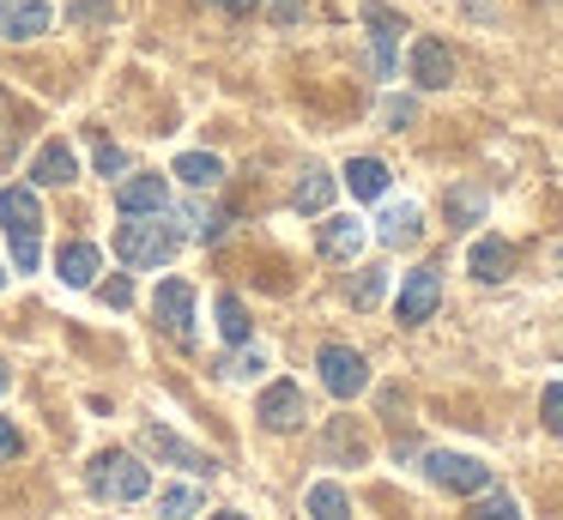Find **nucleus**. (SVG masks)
<instances>
[{
	"instance_id": "1",
	"label": "nucleus",
	"mask_w": 563,
	"mask_h": 520,
	"mask_svg": "<svg viewBox=\"0 0 563 520\" xmlns=\"http://www.w3.org/2000/svg\"><path fill=\"white\" fill-rule=\"evenodd\" d=\"M86 484L98 502H140L152 490V472H146V460L122 454V447H103V454H91Z\"/></svg>"
},
{
	"instance_id": "2",
	"label": "nucleus",
	"mask_w": 563,
	"mask_h": 520,
	"mask_svg": "<svg viewBox=\"0 0 563 520\" xmlns=\"http://www.w3.org/2000/svg\"><path fill=\"white\" fill-rule=\"evenodd\" d=\"M0 224L13 236V261L19 273H37L43 261V206L31 188H0Z\"/></svg>"
},
{
	"instance_id": "3",
	"label": "nucleus",
	"mask_w": 563,
	"mask_h": 520,
	"mask_svg": "<svg viewBox=\"0 0 563 520\" xmlns=\"http://www.w3.org/2000/svg\"><path fill=\"white\" fill-rule=\"evenodd\" d=\"M176 248H183V230L152 224V218H140V224H122V230H115V254H122L128 266H170Z\"/></svg>"
},
{
	"instance_id": "4",
	"label": "nucleus",
	"mask_w": 563,
	"mask_h": 520,
	"mask_svg": "<svg viewBox=\"0 0 563 520\" xmlns=\"http://www.w3.org/2000/svg\"><path fill=\"white\" fill-rule=\"evenodd\" d=\"M430 484H442V490L454 496H485L490 490V466H478L473 454H449V447H437V454L424 460Z\"/></svg>"
},
{
	"instance_id": "5",
	"label": "nucleus",
	"mask_w": 563,
	"mask_h": 520,
	"mask_svg": "<svg viewBox=\"0 0 563 520\" xmlns=\"http://www.w3.org/2000/svg\"><path fill=\"white\" fill-rule=\"evenodd\" d=\"M321 381H328V394L333 399H357L369 387V363L357 357L352 345H321Z\"/></svg>"
},
{
	"instance_id": "6",
	"label": "nucleus",
	"mask_w": 563,
	"mask_h": 520,
	"mask_svg": "<svg viewBox=\"0 0 563 520\" xmlns=\"http://www.w3.org/2000/svg\"><path fill=\"white\" fill-rule=\"evenodd\" d=\"M152 314L170 339H195V290H188V278H164L158 297H152Z\"/></svg>"
},
{
	"instance_id": "7",
	"label": "nucleus",
	"mask_w": 563,
	"mask_h": 520,
	"mask_svg": "<svg viewBox=\"0 0 563 520\" xmlns=\"http://www.w3.org/2000/svg\"><path fill=\"white\" fill-rule=\"evenodd\" d=\"M364 19H369V55H376V73L382 79H394V67H400V12L394 7H364Z\"/></svg>"
},
{
	"instance_id": "8",
	"label": "nucleus",
	"mask_w": 563,
	"mask_h": 520,
	"mask_svg": "<svg viewBox=\"0 0 563 520\" xmlns=\"http://www.w3.org/2000/svg\"><path fill=\"white\" fill-rule=\"evenodd\" d=\"M437 302H442V273H437V266H418V273H406V285H400V321H406V327L430 321V314H437Z\"/></svg>"
},
{
	"instance_id": "9",
	"label": "nucleus",
	"mask_w": 563,
	"mask_h": 520,
	"mask_svg": "<svg viewBox=\"0 0 563 520\" xmlns=\"http://www.w3.org/2000/svg\"><path fill=\"white\" fill-rule=\"evenodd\" d=\"M55 12L43 7V0H0V36L7 43H31V36L49 31Z\"/></svg>"
},
{
	"instance_id": "10",
	"label": "nucleus",
	"mask_w": 563,
	"mask_h": 520,
	"mask_svg": "<svg viewBox=\"0 0 563 520\" xmlns=\"http://www.w3.org/2000/svg\"><path fill=\"white\" fill-rule=\"evenodd\" d=\"M303 418H309V406H303V387H291V381H273L267 394H261V423H267V430H297Z\"/></svg>"
},
{
	"instance_id": "11",
	"label": "nucleus",
	"mask_w": 563,
	"mask_h": 520,
	"mask_svg": "<svg viewBox=\"0 0 563 520\" xmlns=\"http://www.w3.org/2000/svg\"><path fill=\"white\" fill-rule=\"evenodd\" d=\"M466 266H473L478 285H503V278L515 273V248L503 236H478L473 248H466Z\"/></svg>"
},
{
	"instance_id": "12",
	"label": "nucleus",
	"mask_w": 563,
	"mask_h": 520,
	"mask_svg": "<svg viewBox=\"0 0 563 520\" xmlns=\"http://www.w3.org/2000/svg\"><path fill=\"white\" fill-rule=\"evenodd\" d=\"M364 218H352V212H333L328 224H321V254H328V261H357V254H364Z\"/></svg>"
},
{
	"instance_id": "13",
	"label": "nucleus",
	"mask_w": 563,
	"mask_h": 520,
	"mask_svg": "<svg viewBox=\"0 0 563 520\" xmlns=\"http://www.w3.org/2000/svg\"><path fill=\"white\" fill-rule=\"evenodd\" d=\"M412 79L424 85V91H442V85H454V55H449V43H437V36L412 43Z\"/></svg>"
},
{
	"instance_id": "14",
	"label": "nucleus",
	"mask_w": 563,
	"mask_h": 520,
	"mask_svg": "<svg viewBox=\"0 0 563 520\" xmlns=\"http://www.w3.org/2000/svg\"><path fill=\"white\" fill-rule=\"evenodd\" d=\"M140 442H146L152 454H164V460H170V466H188V472H212V454H200V447H188L183 435H170V430H164L158 418H152L146 430H140Z\"/></svg>"
},
{
	"instance_id": "15",
	"label": "nucleus",
	"mask_w": 563,
	"mask_h": 520,
	"mask_svg": "<svg viewBox=\"0 0 563 520\" xmlns=\"http://www.w3.org/2000/svg\"><path fill=\"white\" fill-rule=\"evenodd\" d=\"M31 176L43 181V188H67V181H79V164H74V145L67 140H49L37 157H31Z\"/></svg>"
},
{
	"instance_id": "16",
	"label": "nucleus",
	"mask_w": 563,
	"mask_h": 520,
	"mask_svg": "<svg viewBox=\"0 0 563 520\" xmlns=\"http://www.w3.org/2000/svg\"><path fill=\"white\" fill-rule=\"evenodd\" d=\"M164 200H170V193H164V181H158V176H128L122 188H115V206H122L128 218H152V212H164Z\"/></svg>"
},
{
	"instance_id": "17",
	"label": "nucleus",
	"mask_w": 563,
	"mask_h": 520,
	"mask_svg": "<svg viewBox=\"0 0 563 520\" xmlns=\"http://www.w3.org/2000/svg\"><path fill=\"white\" fill-rule=\"evenodd\" d=\"M55 273L67 278V285H98V273H103V254H98V242H67L62 254H55Z\"/></svg>"
},
{
	"instance_id": "18",
	"label": "nucleus",
	"mask_w": 563,
	"mask_h": 520,
	"mask_svg": "<svg viewBox=\"0 0 563 520\" xmlns=\"http://www.w3.org/2000/svg\"><path fill=\"white\" fill-rule=\"evenodd\" d=\"M345 188H352L357 200H382V193H388V164H382V157H352V164H345Z\"/></svg>"
},
{
	"instance_id": "19",
	"label": "nucleus",
	"mask_w": 563,
	"mask_h": 520,
	"mask_svg": "<svg viewBox=\"0 0 563 520\" xmlns=\"http://www.w3.org/2000/svg\"><path fill=\"white\" fill-rule=\"evenodd\" d=\"M424 236V218H418V206H388V212H382V242H388V248H412V242Z\"/></svg>"
},
{
	"instance_id": "20",
	"label": "nucleus",
	"mask_w": 563,
	"mask_h": 520,
	"mask_svg": "<svg viewBox=\"0 0 563 520\" xmlns=\"http://www.w3.org/2000/svg\"><path fill=\"white\" fill-rule=\"evenodd\" d=\"M176 230H183V236H195V242H219V236H224V218L212 212V206H200V200H183Z\"/></svg>"
},
{
	"instance_id": "21",
	"label": "nucleus",
	"mask_w": 563,
	"mask_h": 520,
	"mask_svg": "<svg viewBox=\"0 0 563 520\" xmlns=\"http://www.w3.org/2000/svg\"><path fill=\"white\" fill-rule=\"evenodd\" d=\"M328 200H333V176L328 169H303V181L291 188V206L297 212H328Z\"/></svg>"
},
{
	"instance_id": "22",
	"label": "nucleus",
	"mask_w": 563,
	"mask_h": 520,
	"mask_svg": "<svg viewBox=\"0 0 563 520\" xmlns=\"http://www.w3.org/2000/svg\"><path fill=\"white\" fill-rule=\"evenodd\" d=\"M176 176H183L188 188H219L224 164H219L212 152H183V157H176Z\"/></svg>"
},
{
	"instance_id": "23",
	"label": "nucleus",
	"mask_w": 563,
	"mask_h": 520,
	"mask_svg": "<svg viewBox=\"0 0 563 520\" xmlns=\"http://www.w3.org/2000/svg\"><path fill=\"white\" fill-rule=\"evenodd\" d=\"M309 515L316 520H352V496L340 484H309Z\"/></svg>"
},
{
	"instance_id": "24",
	"label": "nucleus",
	"mask_w": 563,
	"mask_h": 520,
	"mask_svg": "<svg viewBox=\"0 0 563 520\" xmlns=\"http://www.w3.org/2000/svg\"><path fill=\"white\" fill-rule=\"evenodd\" d=\"M219 333H224V345H243V339L255 333V321H249V309L231 297V290L219 297Z\"/></svg>"
},
{
	"instance_id": "25",
	"label": "nucleus",
	"mask_w": 563,
	"mask_h": 520,
	"mask_svg": "<svg viewBox=\"0 0 563 520\" xmlns=\"http://www.w3.org/2000/svg\"><path fill=\"white\" fill-rule=\"evenodd\" d=\"M158 508H164V520H188V515L207 508V496H200V484H170V490L158 496Z\"/></svg>"
},
{
	"instance_id": "26",
	"label": "nucleus",
	"mask_w": 563,
	"mask_h": 520,
	"mask_svg": "<svg viewBox=\"0 0 563 520\" xmlns=\"http://www.w3.org/2000/svg\"><path fill=\"white\" fill-rule=\"evenodd\" d=\"M478 218H485V193L478 188H449V224L466 230V224H478Z\"/></svg>"
},
{
	"instance_id": "27",
	"label": "nucleus",
	"mask_w": 563,
	"mask_h": 520,
	"mask_svg": "<svg viewBox=\"0 0 563 520\" xmlns=\"http://www.w3.org/2000/svg\"><path fill=\"white\" fill-rule=\"evenodd\" d=\"M91 157H98L103 176H128V152L115 140H91Z\"/></svg>"
},
{
	"instance_id": "28",
	"label": "nucleus",
	"mask_w": 563,
	"mask_h": 520,
	"mask_svg": "<svg viewBox=\"0 0 563 520\" xmlns=\"http://www.w3.org/2000/svg\"><path fill=\"white\" fill-rule=\"evenodd\" d=\"M261 369H267V357H261V351H236V357L224 363V375H231V381H261Z\"/></svg>"
},
{
	"instance_id": "29",
	"label": "nucleus",
	"mask_w": 563,
	"mask_h": 520,
	"mask_svg": "<svg viewBox=\"0 0 563 520\" xmlns=\"http://www.w3.org/2000/svg\"><path fill=\"white\" fill-rule=\"evenodd\" d=\"M382 290H388V273H364V278L352 285V302H357V309H376Z\"/></svg>"
},
{
	"instance_id": "30",
	"label": "nucleus",
	"mask_w": 563,
	"mask_h": 520,
	"mask_svg": "<svg viewBox=\"0 0 563 520\" xmlns=\"http://www.w3.org/2000/svg\"><path fill=\"white\" fill-rule=\"evenodd\" d=\"M473 520H521V508L509 502V496H478V508H473Z\"/></svg>"
},
{
	"instance_id": "31",
	"label": "nucleus",
	"mask_w": 563,
	"mask_h": 520,
	"mask_svg": "<svg viewBox=\"0 0 563 520\" xmlns=\"http://www.w3.org/2000/svg\"><path fill=\"white\" fill-rule=\"evenodd\" d=\"M539 418H545L551 435H563V381L545 387V399H539Z\"/></svg>"
},
{
	"instance_id": "32",
	"label": "nucleus",
	"mask_w": 563,
	"mask_h": 520,
	"mask_svg": "<svg viewBox=\"0 0 563 520\" xmlns=\"http://www.w3.org/2000/svg\"><path fill=\"white\" fill-rule=\"evenodd\" d=\"M412 115H418L412 97H388V103H382V121H388V128H412Z\"/></svg>"
},
{
	"instance_id": "33",
	"label": "nucleus",
	"mask_w": 563,
	"mask_h": 520,
	"mask_svg": "<svg viewBox=\"0 0 563 520\" xmlns=\"http://www.w3.org/2000/svg\"><path fill=\"white\" fill-rule=\"evenodd\" d=\"M261 7H267L273 24H297V19H303V0H261Z\"/></svg>"
},
{
	"instance_id": "34",
	"label": "nucleus",
	"mask_w": 563,
	"mask_h": 520,
	"mask_svg": "<svg viewBox=\"0 0 563 520\" xmlns=\"http://www.w3.org/2000/svg\"><path fill=\"white\" fill-rule=\"evenodd\" d=\"M110 12H115L110 0H74V19H79V24H91V19L103 24V19H110Z\"/></svg>"
},
{
	"instance_id": "35",
	"label": "nucleus",
	"mask_w": 563,
	"mask_h": 520,
	"mask_svg": "<svg viewBox=\"0 0 563 520\" xmlns=\"http://www.w3.org/2000/svg\"><path fill=\"white\" fill-rule=\"evenodd\" d=\"M19 454H25V435H19L13 423L0 418V460H19Z\"/></svg>"
},
{
	"instance_id": "36",
	"label": "nucleus",
	"mask_w": 563,
	"mask_h": 520,
	"mask_svg": "<svg viewBox=\"0 0 563 520\" xmlns=\"http://www.w3.org/2000/svg\"><path fill=\"white\" fill-rule=\"evenodd\" d=\"M212 7H219V12H231V19H243V12H255L261 0H212Z\"/></svg>"
},
{
	"instance_id": "37",
	"label": "nucleus",
	"mask_w": 563,
	"mask_h": 520,
	"mask_svg": "<svg viewBox=\"0 0 563 520\" xmlns=\"http://www.w3.org/2000/svg\"><path fill=\"white\" fill-rule=\"evenodd\" d=\"M103 297H110V302H115V309H122V302H128V297H134V290H128V278H110V285H103Z\"/></svg>"
},
{
	"instance_id": "38",
	"label": "nucleus",
	"mask_w": 563,
	"mask_h": 520,
	"mask_svg": "<svg viewBox=\"0 0 563 520\" xmlns=\"http://www.w3.org/2000/svg\"><path fill=\"white\" fill-rule=\"evenodd\" d=\"M7 381H13V375H7V363H0V394H7Z\"/></svg>"
},
{
	"instance_id": "39",
	"label": "nucleus",
	"mask_w": 563,
	"mask_h": 520,
	"mask_svg": "<svg viewBox=\"0 0 563 520\" xmlns=\"http://www.w3.org/2000/svg\"><path fill=\"white\" fill-rule=\"evenodd\" d=\"M212 520H249V515H236V508H231V515H212Z\"/></svg>"
},
{
	"instance_id": "40",
	"label": "nucleus",
	"mask_w": 563,
	"mask_h": 520,
	"mask_svg": "<svg viewBox=\"0 0 563 520\" xmlns=\"http://www.w3.org/2000/svg\"><path fill=\"white\" fill-rule=\"evenodd\" d=\"M0 285H7V273H0Z\"/></svg>"
}]
</instances>
